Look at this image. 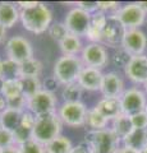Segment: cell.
Wrapping results in <instances>:
<instances>
[{"mask_svg":"<svg viewBox=\"0 0 147 153\" xmlns=\"http://www.w3.org/2000/svg\"><path fill=\"white\" fill-rule=\"evenodd\" d=\"M73 143L69 138L64 135H59L47 144H45L46 153H70L73 149Z\"/></svg>","mask_w":147,"mask_h":153,"instance_id":"obj_23","label":"cell"},{"mask_svg":"<svg viewBox=\"0 0 147 153\" xmlns=\"http://www.w3.org/2000/svg\"><path fill=\"white\" fill-rule=\"evenodd\" d=\"M84 68L82 60L78 56L63 55L54 64L53 76L58 80L59 84H69L78 80L81 71Z\"/></svg>","mask_w":147,"mask_h":153,"instance_id":"obj_4","label":"cell"},{"mask_svg":"<svg viewBox=\"0 0 147 153\" xmlns=\"http://www.w3.org/2000/svg\"><path fill=\"white\" fill-rule=\"evenodd\" d=\"M7 40V28L0 25V45L4 44Z\"/></svg>","mask_w":147,"mask_h":153,"instance_id":"obj_44","label":"cell"},{"mask_svg":"<svg viewBox=\"0 0 147 153\" xmlns=\"http://www.w3.org/2000/svg\"><path fill=\"white\" fill-rule=\"evenodd\" d=\"M147 14L142 10L138 3H128L123 5L119 12L115 14V17L119 19V22L124 26L125 30H137L140 28L146 21Z\"/></svg>","mask_w":147,"mask_h":153,"instance_id":"obj_10","label":"cell"},{"mask_svg":"<svg viewBox=\"0 0 147 153\" xmlns=\"http://www.w3.org/2000/svg\"><path fill=\"white\" fill-rule=\"evenodd\" d=\"M39 1H18L17 3V7L19 9H28V8H32L35 7Z\"/></svg>","mask_w":147,"mask_h":153,"instance_id":"obj_42","label":"cell"},{"mask_svg":"<svg viewBox=\"0 0 147 153\" xmlns=\"http://www.w3.org/2000/svg\"><path fill=\"white\" fill-rule=\"evenodd\" d=\"M114 153H140V152L131 149V148H127V147H119Z\"/></svg>","mask_w":147,"mask_h":153,"instance_id":"obj_45","label":"cell"},{"mask_svg":"<svg viewBox=\"0 0 147 153\" xmlns=\"http://www.w3.org/2000/svg\"><path fill=\"white\" fill-rule=\"evenodd\" d=\"M3 69H4V60L0 57V76H3Z\"/></svg>","mask_w":147,"mask_h":153,"instance_id":"obj_48","label":"cell"},{"mask_svg":"<svg viewBox=\"0 0 147 153\" xmlns=\"http://www.w3.org/2000/svg\"><path fill=\"white\" fill-rule=\"evenodd\" d=\"M19 21L28 32L41 35L53 25V12L45 3H37L28 9H19Z\"/></svg>","mask_w":147,"mask_h":153,"instance_id":"obj_1","label":"cell"},{"mask_svg":"<svg viewBox=\"0 0 147 153\" xmlns=\"http://www.w3.org/2000/svg\"><path fill=\"white\" fill-rule=\"evenodd\" d=\"M81 60L87 68L101 70L110 63V56L102 44H88L81 52Z\"/></svg>","mask_w":147,"mask_h":153,"instance_id":"obj_9","label":"cell"},{"mask_svg":"<svg viewBox=\"0 0 147 153\" xmlns=\"http://www.w3.org/2000/svg\"><path fill=\"white\" fill-rule=\"evenodd\" d=\"M1 94L4 96V98H5V100L16 97V96H18V94H22V87H21L19 78L5 79V80H4Z\"/></svg>","mask_w":147,"mask_h":153,"instance_id":"obj_28","label":"cell"},{"mask_svg":"<svg viewBox=\"0 0 147 153\" xmlns=\"http://www.w3.org/2000/svg\"><path fill=\"white\" fill-rule=\"evenodd\" d=\"M5 108H7V100L4 98L3 94H0V114H1Z\"/></svg>","mask_w":147,"mask_h":153,"instance_id":"obj_46","label":"cell"},{"mask_svg":"<svg viewBox=\"0 0 147 153\" xmlns=\"http://www.w3.org/2000/svg\"><path fill=\"white\" fill-rule=\"evenodd\" d=\"M107 22V16L102 12H95L91 14V22H90V28H92L95 31L102 32L104 28L106 26Z\"/></svg>","mask_w":147,"mask_h":153,"instance_id":"obj_31","label":"cell"},{"mask_svg":"<svg viewBox=\"0 0 147 153\" xmlns=\"http://www.w3.org/2000/svg\"><path fill=\"white\" fill-rule=\"evenodd\" d=\"M83 143L90 148L91 153H114L120 147L122 140L111 129L106 128L102 130H88Z\"/></svg>","mask_w":147,"mask_h":153,"instance_id":"obj_3","label":"cell"},{"mask_svg":"<svg viewBox=\"0 0 147 153\" xmlns=\"http://www.w3.org/2000/svg\"><path fill=\"white\" fill-rule=\"evenodd\" d=\"M44 65L39 59H32L19 64V76H40Z\"/></svg>","mask_w":147,"mask_h":153,"instance_id":"obj_26","label":"cell"},{"mask_svg":"<svg viewBox=\"0 0 147 153\" xmlns=\"http://www.w3.org/2000/svg\"><path fill=\"white\" fill-rule=\"evenodd\" d=\"M131 59H132V56L120 46V47H118V49L114 50V54L110 56V63L114 66H116V68L124 69L127 66V64L129 63Z\"/></svg>","mask_w":147,"mask_h":153,"instance_id":"obj_29","label":"cell"},{"mask_svg":"<svg viewBox=\"0 0 147 153\" xmlns=\"http://www.w3.org/2000/svg\"><path fill=\"white\" fill-rule=\"evenodd\" d=\"M58 85H59L58 80H56L54 76H49V78H46L44 80V83H42V89L47 91V92L54 93V89L58 88Z\"/></svg>","mask_w":147,"mask_h":153,"instance_id":"obj_40","label":"cell"},{"mask_svg":"<svg viewBox=\"0 0 147 153\" xmlns=\"http://www.w3.org/2000/svg\"><path fill=\"white\" fill-rule=\"evenodd\" d=\"M35 123H36V116L32 112L28 111V110H25L22 114V119H21L19 125L28 129V130H32L35 126Z\"/></svg>","mask_w":147,"mask_h":153,"instance_id":"obj_38","label":"cell"},{"mask_svg":"<svg viewBox=\"0 0 147 153\" xmlns=\"http://www.w3.org/2000/svg\"><path fill=\"white\" fill-rule=\"evenodd\" d=\"M21 153H46L45 152V146L39 143L35 139H30L22 144L18 146Z\"/></svg>","mask_w":147,"mask_h":153,"instance_id":"obj_32","label":"cell"},{"mask_svg":"<svg viewBox=\"0 0 147 153\" xmlns=\"http://www.w3.org/2000/svg\"><path fill=\"white\" fill-rule=\"evenodd\" d=\"M1 151H3V149H1V148H0V153H1Z\"/></svg>","mask_w":147,"mask_h":153,"instance_id":"obj_53","label":"cell"},{"mask_svg":"<svg viewBox=\"0 0 147 153\" xmlns=\"http://www.w3.org/2000/svg\"><path fill=\"white\" fill-rule=\"evenodd\" d=\"M124 73L131 82L136 84H143L147 80V56H132L129 63L124 68Z\"/></svg>","mask_w":147,"mask_h":153,"instance_id":"obj_14","label":"cell"},{"mask_svg":"<svg viewBox=\"0 0 147 153\" xmlns=\"http://www.w3.org/2000/svg\"><path fill=\"white\" fill-rule=\"evenodd\" d=\"M47 33H49V36L53 38L54 41L61 42L65 37L68 36L69 32L67 30V27H65L64 22L63 23H61V22H54L53 25L50 26L49 30H47Z\"/></svg>","mask_w":147,"mask_h":153,"instance_id":"obj_30","label":"cell"},{"mask_svg":"<svg viewBox=\"0 0 147 153\" xmlns=\"http://www.w3.org/2000/svg\"><path fill=\"white\" fill-rule=\"evenodd\" d=\"M122 47L131 56L143 55L147 47V36L140 28H137V30H127L122 42Z\"/></svg>","mask_w":147,"mask_h":153,"instance_id":"obj_13","label":"cell"},{"mask_svg":"<svg viewBox=\"0 0 147 153\" xmlns=\"http://www.w3.org/2000/svg\"><path fill=\"white\" fill-rule=\"evenodd\" d=\"M61 126H63V123H61L58 112L36 116L35 126L32 129V139L45 146L61 135Z\"/></svg>","mask_w":147,"mask_h":153,"instance_id":"obj_2","label":"cell"},{"mask_svg":"<svg viewBox=\"0 0 147 153\" xmlns=\"http://www.w3.org/2000/svg\"><path fill=\"white\" fill-rule=\"evenodd\" d=\"M56 106H58V98L55 93L47 92L45 89H41L40 92L27 100V110L35 116L56 112Z\"/></svg>","mask_w":147,"mask_h":153,"instance_id":"obj_6","label":"cell"},{"mask_svg":"<svg viewBox=\"0 0 147 153\" xmlns=\"http://www.w3.org/2000/svg\"><path fill=\"white\" fill-rule=\"evenodd\" d=\"M140 153H147V147H146V148H145V149L142 151V152H140Z\"/></svg>","mask_w":147,"mask_h":153,"instance_id":"obj_51","label":"cell"},{"mask_svg":"<svg viewBox=\"0 0 147 153\" xmlns=\"http://www.w3.org/2000/svg\"><path fill=\"white\" fill-rule=\"evenodd\" d=\"M19 82L22 93L26 96L27 100L42 89V82L40 80V76H19Z\"/></svg>","mask_w":147,"mask_h":153,"instance_id":"obj_24","label":"cell"},{"mask_svg":"<svg viewBox=\"0 0 147 153\" xmlns=\"http://www.w3.org/2000/svg\"><path fill=\"white\" fill-rule=\"evenodd\" d=\"M125 28L124 26L119 22L115 16H110L107 17V22L106 26L102 31V41L101 44L104 46H109L113 49H118L122 46L123 38L125 35Z\"/></svg>","mask_w":147,"mask_h":153,"instance_id":"obj_12","label":"cell"},{"mask_svg":"<svg viewBox=\"0 0 147 153\" xmlns=\"http://www.w3.org/2000/svg\"><path fill=\"white\" fill-rule=\"evenodd\" d=\"M123 147L142 152L147 147V129H134L122 140Z\"/></svg>","mask_w":147,"mask_h":153,"instance_id":"obj_19","label":"cell"},{"mask_svg":"<svg viewBox=\"0 0 147 153\" xmlns=\"http://www.w3.org/2000/svg\"><path fill=\"white\" fill-rule=\"evenodd\" d=\"M73 4L75 5V8L82 9L83 12H86L88 14L97 12V1H75Z\"/></svg>","mask_w":147,"mask_h":153,"instance_id":"obj_39","label":"cell"},{"mask_svg":"<svg viewBox=\"0 0 147 153\" xmlns=\"http://www.w3.org/2000/svg\"><path fill=\"white\" fill-rule=\"evenodd\" d=\"M59 46L63 55H70V56H77V54L82 52L84 47L82 41H81V37L72 35V33H68V36L61 42H59Z\"/></svg>","mask_w":147,"mask_h":153,"instance_id":"obj_20","label":"cell"},{"mask_svg":"<svg viewBox=\"0 0 147 153\" xmlns=\"http://www.w3.org/2000/svg\"><path fill=\"white\" fill-rule=\"evenodd\" d=\"M4 79L3 76H0V94H1V91H3V85H4Z\"/></svg>","mask_w":147,"mask_h":153,"instance_id":"obj_49","label":"cell"},{"mask_svg":"<svg viewBox=\"0 0 147 153\" xmlns=\"http://www.w3.org/2000/svg\"><path fill=\"white\" fill-rule=\"evenodd\" d=\"M5 52L8 59L17 64H22L34 57V47L31 42L22 36L9 38L5 44Z\"/></svg>","mask_w":147,"mask_h":153,"instance_id":"obj_8","label":"cell"},{"mask_svg":"<svg viewBox=\"0 0 147 153\" xmlns=\"http://www.w3.org/2000/svg\"><path fill=\"white\" fill-rule=\"evenodd\" d=\"M70 153H91V151H90V148L82 142V143H79L78 146L73 147V149Z\"/></svg>","mask_w":147,"mask_h":153,"instance_id":"obj_41","label":"cell"},{"mask_svg":"<svg viewBox=\"0 0 147 153\" xmlns=\"http://www.w3.org/2000/svg\"><path fill=\"white\" fill-rule=\"evenodd\" d=\"M7 107L13 108V110H18V111H25V110H27V97L22 93V94L16 96V97L8 98Z\"/></svg>","mask_w":147,"mask_h":153,"instance_id":"obj_35","label":"cell"},{"mask_svg":"<svg viewBox=\"0 0 147 153\" xmlns=\"http://www.w3.org/2000/svg\"><path fill=\"white\" fill-rule=\"evenodd\" d=\"M3 78L4 79H16L19 78V64L14 63L12 60H4V69H3Z\"/></svg>","mask_w":147,"mask_h":153,"instance_id":"obj_33","label":"cell"},{"mask_svg":"<svg viewBox=\"0 0 147 153\" xmlns=\"http://www.w3.org/2000/svg\"><path fill=\"white\" fill-rule=\"evenodd\" d=\"M109 124V120L97 111L96 108H90L87 110V115H86V124L90 128V130H102L106 129Z\"/></svg>","mask_w":147,"mask_h":153,"instance_id":"obj_25","label":"cell"},{"mask_svg":"<svg viewBox=\"0 0 147 153\" xmlns=\"http://www.w3.org/2000/svg\"><path fill=\"white\" fill-rule=\"evenodd\" d=\"M90 22H91V14L83 12L79 8L70 9L64 18V25L68 32L78 37H86V33L90 28Z\"/></svg>","mask_w":147,"mask_h":153,"instance_id":"obj_11","label":"cell"},{"mask_svg":"<svg viewBox=\"0 0 147 153\" xmlns=\"http://www.w3.org/2000/svg\"><path fill=\"white\" fill-rule=\"evenodd\" d=\"M18 21H19V8L17 7V4L10 1L0 3V25L8 30Z\"/></svg>","mask_w":147,"mask_h":153,"instance_id":"obj_18","label":"cell"},{"mask_svg":"<svg viewBox=\"0 0 147 153\" xmlns=\"http://www.w3.org/2000/svg\"><path fill=\"white\" fill-rule=\"evenodd\" d=\"M1 153H21V152H19V148H18V146L14 144V146L4 148V149L1 151Z\"/></svg>","mask_w":147,"mask_h":153,"instance_id":"obj_43","label":"cell"},{"mask_svg":"<svg viewBox=\"0 0 147 153\" xmlns=\"http://www.w3.org/2000/svg\"><path fill=\"white\" fill-rule=\"evenodd\" d=\"M132 125L134 129H147V112H140L131 116Z\"/></svg>","mask_w":147,"mask_h":153,"instance_id":"obj_37","label":"cell"},{"mask_svg":"<svg viewBox=\"0 0 147 153\" xmlns=\"http://www.w3.org/2000/svg\"><path fill=\"white\" fill-rule=\"evenodd\" d=\"M10 146H14L13 131L4 128H0V148L4 149V148L10 147Z\"/></svg>","mask_w":147,"mask_h":153,"instance_id":"obj_36","label":"cell"},{"mask_svg":"<svg viewBox=\"0 0 147 153\" xmlns=\"http://www.w3.org/2000/svg\"><path fill=\"white\" fill-rule=\"evenodd\" d=\"M120 8V4L116 1H97V10L105 13L107 17L115 16Z\"/></svg>","mask_w":147,"mask_h":153,"instance_id":"obj_34","label":"cell"},{"mask_svg":"<svg viewBox=\"0 0 147 153\" xmlns=\"http://www.w3.org/2000/svg\"><path fill=\"white\" fill-rule=\"evenodd\" d=\"M0 128H1V121H0Z\"/></svg>","mask_w":147,"mask_h":153,"instance_id":"obj_52","label":"cell"},{"mask_svg":"<svg viewBox=\"0 0 147 153\" xmlns=\"http://www.w3.org/2000/svg\"><path fill=\"white\" fill-rule=\"evenodd\" d=\"M83 88L78 84V82L69 83L63 85L61 88V97H63L64 102H78L82 98Z\"/></svg>","mask_w":147,"mask_h":153,"instance_id":"obj_27","label":"cell"},{"mask_svg":"<svg viewBox=\"0 0 147 153\" xmlns=\"http://www.w3.org/2000/svg\"><path fill=\"white\" fill-rule=\"evenodd\" d=\"M138 5L141 7V9L147 14V1H138Z\"/></svg>","mask_w":147,"mask_h":153,"instance_id":"obj_47","label":"cell"},{"mask_svg":"<svg viewBox=\"0 0 147 153\" xmlns=\"http://www.w3.org/2000/svg\"><path fill=\"white\" fill-rule=\"evenodd\" d=\"M146 112H147V106H146Z\"/></svg>","mask_w":147,"mask_h":153,"instance_id":"obj_54","label":"cell"},{"mask_svg":"<svg viewBox=\"0 0 147 153\" xmlns=\"http://www.w3.org/2000/svg\"><path fill=\"white\" fill-rule=\"evenodd\" d=\"M143 92L147 94V80H146V82L143 83Z\"/></svg>","mask_w":147,"mask_h":153,"instance_id":"obj_50","label":"cell"},{"mask_svg":"<svg viewBox=\"0 0 147 153\" xmlns=\"http://www.w3.org/2000/svg\"><path fill=\"white\" fill-rule=\"evenodd\" d=\"M122 112L127 116H133L136 114L146 111L147 94L142 89L133 87L124 91L120 97Z\"/></svg>","mask_w":147,"mask_h":153,"instance_id":"obj_7","label":"cell"},{"mask_svg":"<svg viewBox=\"0 0 147 153\" xmlns=\"http://www.w3.org/2000/svg\"><path fill=\"white\" fill-rule=\"evenodd\" d=\"M124 80L116 71H109L104 74L102 84L100 92L104 97L109 98H120L122 94L124 93Z\"/></svg>","mask_w":147,"mask_h":153,"instance_id":"obj_15","label":"cell"},{"mask_svg":"<svg viewBox=\"0 0 147 153\" xmlns=\"http://www.w3.org/2000/svg\"><path fill=\"white\" fill-rule=\"evenodd\" d=\"M58 115L63 124L70 128H79L86 124L87 107L82 101L63 102L58 108Z\"/></svg>","mask_w":147,"mask_h":153,"instance_id":"obj_5","label":"cell"},{"mask_svg":"<svg viewBox=\"0 0 147 153\" xmlns=\"http://www.w3.org/2000/svg\"><path fill=\"white\" fill-rule=\"evenodd\" d=\"M101 115H104L109 121L114 120L119 115H122V105H120V98H109V97H102L97 105L95 106Z\"/></svg>","mask_w":147,"mask_h":153,"instance_id":"obj_17","label":"cell"},{"mask_svg":"<svg viewBox=\"0 0 147 153\" xmlns=\"http://www.w3.org/2000/svg\"><path fill=\"white\" fill-rule=\"evenodd\" d=\"M22 114H23V111H18V110H13V108L7 107L0 114L1 128L8 129V130H10V131H14L21 124Z\"/></svg>","mask_w":147,"mask_h":153,"instance_id":"obj_22","label":"cell"},{"mask_svg":"<svg viewBox=\"0 0 147 153\" xmlns=\"http://www.w3.org/2000/svg\"><path fill=\"white\" fill-rule=\"evenodd\" d=\"M111 130L120 140H123L128 134L133 130L131 116H127V115L122 114L118 117L114 119V120H111Z\"/></svg>","mask_w":147,"mask_h":153,"instance_id":"obj_21","label":"cell"},{"mask_svg":"<svg viewBox=\"0 0 147 153\" xmlns=\"http://www.w3.org/2000/svg\"><path fill=\"white\" fill-rule=\"evenodd\" d=\"M104 73L98 69L84 66L78 76V84L84 91H100L102 84Z\"/></svg>","mask_w":147,"mask_h":153,"instance_id":"obj_16","label":"cell"}]
</instances>
